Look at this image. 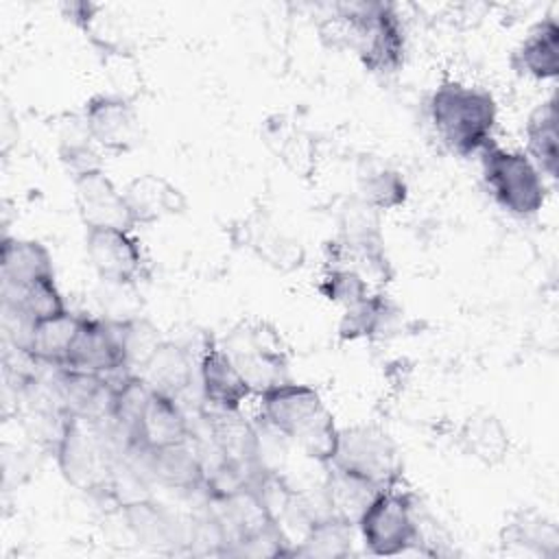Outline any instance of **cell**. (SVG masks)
Instances as JSON below:
<instances>
[{"mask_svg":"<svg viewBox=\"0 0 559 559\" xmlns=\"http://www.w3.org/2000/svg\"><path fill=\"white\" fill-rule=\"evenodd\" d=\"M61 369L96 373L105 378L118 376L122 371L129 373L122 343V319L81 317V325Z\"/></svg>","mask_w":559,"mask_h":559,"instance_id":"cell-10","label":"cell"},{"mask_svg":"<svg viewBox=\"0 0 559 559\" xmlns=\"http://www.w3.org/2000/svg\"><path fill=\"white\" fill-rule=\"evenodd\" d=\"M122 192L135 227L151 225L168 216H179L188 207L186 194L173 181L153 173L133 177Z\"/></svg>","mask_w":559,"mask_h":559,"instance_id":"cell-15","label":"cell"},{"mask_svg":"<svg viewBox=\"0 0 559 559\" xmlns=\"http://www.w3.org/2000/svg\"><path fill=\"white\" fill-rule=\"evenodd\" d=\"M59 157H61V162L66 164V168L70 170L72 177L79 175V173H85V170L100 168V155L96 151V144L87 135L85 124L81 127L79 133H70V135L61 138Z\"/></svg>","mask_w":559,"mask_h":559,"instance_id":"cell-34","label":"cell"},{"mask_svg":"<svg viewBox=\"0 0 559 559\" xmlns=\"http://www.w3.org/2000/svg\"><path fill=\"white\" fill-rule=\"evenodd\" d=\"M325 467H328V478L323 485V496H325L328 515L341 518L356 526L358 518L369 507V502L376 498L378 489H373L371 485H367L341 469H334L330 465H325Z\"/></svg>","mask_w":559,"mask_h":559,"instance_id":"cell-27","label":"cell"},{"mask_svg":"<svg viewBox=\"0 0 559 559\" xmlns=\"http://www.w3.org/2000/svg\"><path fill=\"white\" fill-rule=\"evenodd\" d=\"M262 419L271 430L297 443L308 456L325 463L336 439V424L319 391L284 380L260 393Z\"/></svg>","mask_w":559,"mask_h":559,"instance_id":"cell-4","label":"cell"},{"mask_svg":"<svg viewBox=\"0 0 559 559\" xmlns=\"http://www.w3.org/2000/svg\"><path fill=\"white\" fill-rule=\"evenodd\" d=\"M266 142L271 144V148L275 151V155L295 173H308L310 164H312V138L286 122L284 118L277 116V122H269L266 124Z\"/></svg>","mask_w":559,"mask_h":559,"instance_id":"cell-31","label":"cell"},{"mask_svg":"<svg viewBox=\"0 0 559 559\" xmlns=\"http://www.w3.org/2000/svg\"><path fill=\"white\" fill-rule=\"evenodd\" d=\"M109 421L66 413L57 437V465L63 478L85 493H114L122 448H116Z\"/></svg>","mask_w":559,"mask_h":559,"instance_id":"cell-3","label":"cell"},{"mask_svg":"<svg viewBox=\"0 0 559 559\" xmlns=\"http://www.w3.org/2000/svg\"><path fill=\"white\" fill-rule=\"evenodd\" d=\"M0 275H2V290L22 288L33 282L55 277L52 255L37 240L4 238L2 240V258H0Z\"/></svg>","mask_w":559,"mask_h":559,"instance_id":"cell-21","label":"cell"},{"mask_svg":"<svg viewBox=\"0 0 559 559\" xmlns=\"http://www.w3.org/2000/svg\"><path fill=\"white\" fill-rule=\"evenodd\" d=\"M319 293L332 301V304H341L345 308L358 304L360 299H365L369 293V282L345 266H328V271L323 273L321 282H319Z\"/></svg>","mask_w":559,"mask_h":559,"instance_id":"cell-33","label":"cell"},{"mask_svg":"<svg viewBox=\"0 0 559 559\" xmlns=\"http://www.w3.org/2000/svg\"><path fill=\"white\" fill-rule=\"evenodd\" d=\"M74 203L85 229L92 227H116L133 231L135 223L127 205L124 192L107 177L103 168L85 170L72 177Z\"/></svg>","mask_w":559,"mask_h":559,"instance_id":"cell-13","label":"cell"},{"mask_svg":"<svg viewBox=\"0 0 559 559\" xmlns=\"http://www.w3.org/2000/svg\"><path fill=\"white\" fill-rule=\"evenodd\" d=\"M461 441L472 456H476L485 463L502 461V456L507 454V448H509V437H507V430L502 428L500 419L493 415H487V413L467 417V421L463 424V430H461Z\"/></svg>","mask_w":559,"mask_h":559,"instance_id":"cell-30","label":"cell"},{"mask_svg":"<svg viewBox=\"0 0 559 559\" xmlns=\"http://www.w3.org/2000/svg\"><path fill=\"white\" fill-rule=\"evenodd\" d=\"M382 491L402 480V452L395 439L378 426L338 428L330 459L323 463Z\"/></svg>","mask_w":559,"mask_h":559,"instance_id":"cell-5","label":"cell"},{"mask_svg":"<svg viewBox=\"0 0 559 559\" xmlns=\"http://www.w3.org/2000/svg\"><path fill=\"white\" fill-rule=\"evenodd\" d=\"M85 253L105 284L133 286L144 273V253L133 231L116 227L85 229Z\"/></svg>","mask_w":559,"mask_h":559,"instance_id":"cell-11","label":"cell"},{"mask_svg":"<svg viewBox=\"0 0 559 559\" xmlns=\"http://www.w3.org/2000/svg\"><path fill=\"white\" fill-rule=\"evenodd\" d=\"M408 186L400 170L369 162L358 170V201L369 205L376 212L397 210L406 203Z\"/></svg>","mask_w":559,"mask_h":559,"instance_id":"cell-26","label":"cell"},{"mask_svg":"<svg viewBox=\"0 0 559 559\" xmlns=\"http://www.w3.org/2000/svg\"><path fill=\"white\" fill-rule=\"evenodd\" d=\"M502 546L537 557H557L559 528L544 513L518 511L502 528Z\"/></svg>","mask_w":559,"mask_h":559,"instance_id":"cell-24","label":"cell"},{"mask_svg":"<svg viewBox=\"0 0 559 559\" xmlns=\"http://www.w3.org/2000/svg\"><path fill=\"white\" fill-rule=\"evenodd\" d=\"M511 66L518 74L537 81L557 79L559 74V24L555 17L537 22L511 55Z\"/></svg>","mask_w":559,"mask_h":559,"instance_id":"cell-20","label":"cell"},{"mask_svg":"<svg viewBox=\"0 0 559 559\" xmlns=\"http://www.w3.org/2000/svg\"><path fill=\"white\" fill-rule=\"evenodd\" d=\"M526 135V155L539 168L542 175H548L552 181L559 179V111L557 96L539 103L524 127Z\"/></svg>","mask_w":559,"mask_h":559,"instance_id":"cell-22","label":"cell"},{"mask_svg":"<svg viewBox=\"0 0 559 559\" xmlns=\"http://www.w3.org/2000/svg\"><path fill=\"white\" fill-rule=\"evenodd\" d=\"M79 325L81 317L66 310L61 314L33 323L26 330V338L20 343V347L33 362H44L48 367L61 369L66 365Z\"/></svg>","mask_w":559,"mask_h":559,"instance_id":"cell-19","label":"cell"},{"mask_svg":"<svg viewBox=\"0 0 559 559\" xmlns=\"http://www.w3.org/2000/svg\"><path fill=\"white\" fill-rule=\"evenodd\" d=\"M354 524L334 518V515H321L314 518L304 533V539L299 546L293 548L290 555L297 557H345L352 552L354 542Z\"/></svg>","mask_w":559,"mask_h":559,"instance_id":"cell-28","label":"cell"},{"mask_svg":"<svg viewBox=\"0 0 559 559\" xmlns=\"http://www.w3.org/2000/svg\"><path fill=\"white\" fill-rule=\"evenodd\" d=\"M83 124L92 142L109 153H127L140 142V116L131 98L96 94L85 103Z\"/></svg>","mask_w":559,"mask_h":559,"instance_id":"cell-12","label":"cell"},{"mask_svg":"<svg viewBox=\"0 0 559 559\" xmlns=\"http://www.w3.org/2000/svg\"><path fill=\"white\" fill-rule=\"evenodd\" d=\"M223 347L231 356L234 365L245 376L253 393L260 395L266 389L288 380V362L286 352L282 349V341L264 323H242V328L234 330L227 336Z\"/></svg>","mask_w":559,"mask_h":559,"instance_id":"cell-9","label":"cell"},{"mask_svg":"<svg viewBox=\"0 0 559 559\" xmlns=\"http://www.w3.org/2000/svg\"><path fill=\"white\" fill-rule=\"evenodd\" d=\"M478 157L483 183L500 210L518 218H531L544 207L546 183L526 153L491 142Z\"/></svg>","mask_w":559,"mask_h":559,"instance_id":"cell-6","label":"cell"},{"mask_svg":"<svg viewBox=\"0 0 559 559\" xmlns=\"http://www.w3.org/2000/svg\"><path fill=\"white\" fill-rule=\"evenodd\" d=\"M192 439V428L175 397L151 391V400L138 426L135 443L127 452H148Z\"/></svg>","mask_w":559,"mask_h":559,"instance_id":"cell-16","label":"cell"},{"mask_svg":"<svg viewBox=\"0 0 559 559\" xmlns=\"http://www.w3.org/2000/svg\"><path fill=\"white\" fill-rule=\"evenodd\" d=\"M122 513L127 520V526L133 531V535L151 546H166L175 544V520L155 504L148 496L138 498L122 504Z\"/></svg>","mask_w":559,"mask_h":559,"instance_id":"cell-29","label":"cell"},{"mask_svg":"<svg viewBox=\"0 0 559 559\" xmlns=\"http://www.w3.org/2000/svg\"><path fill=\"white\" fill-rule=\"evenodd\" d=\"M356 531L367 552L378 557L404 555L421 544V524L415 500L395 487L382 489L362 511Z\"/></svg>","mask_w":559,"mask_h":559,"instance_id":"cell-7","label":"cell"},{"mask_svg":"<svg viewBox=\"0 0 559 559\" xmlns=\"http://www.w3.org/2000/svg\"><path fill=\"white\" fill-rule=\"evenodd\" d=\"M402 319V308L386 295L373 293L360 299L358 304L345 308V314L338 323L341 341H358V338H386L395 334Z\"/></svg>","mask_w":559,"mask_h":559,"instance_id":"cell-18","label":"cell"},{"mask_svg":"<svg viewBox=\"0 0 559 559\" xmlns=\"http://www.w3.org/2000/svg\"><path fill=\"white\" fill-rule=\"evenodd\" d=\"M138 376L153 391L177 400L194 382V367L183 347L162 341Z\"/></svg>","mask_w":559,"mask_h":559,"instance_id":"cell-23","label":"cell"},{"mask_svg":"<svg viewBox=\"0 0 559 559\" xmlns=\"http://www.w3.org/2000/svg\"><path fill=\"white\" fill-rule=\"evenodd\" d=\"M4 308L17 317V321L28 330L33 323L50 319L66 312V301L57 288L55 277L33 282L22 288L2 290Z\"/></svg>","mask_w":559,"mask_h":559,"instance_id":"cell-25","label":"cell"},{"mask_svg":"<svg viewBox=\"0 0 559 559\" xmlns=\"http://www.w3.org/2000/svg\"><path fill=\"white\" fill-rule=\"evenodd\" d=\"M199 382L203 400L218 411H240L253 393L231 356L216 341H207L199 358Z\"/></svg>","mask_w":559,"mask_h":559,"instance_id":"cell-14","label":"cell"},{"mask_svg":"<svg viewBox=\"0 0 559 559\" xmlns=\"http://www.w3.org/2000/svg\"><path fill=\"white\" fill-rule=\"evenodd\" d=\"M332 44L347 46L373 74H395L406 55L404 24L391 2L362 0L334 7Z\"/></svg>","mask_w":559,"mask_h":559,"instance_id":"cell-1","label":"cell"},{"mask_svg":"<svg viewBox=\"0 0 559 559\" xmlns=\"http://www.w3.org/2000/svg\"><path fill=\"white\" fill-rule=\"evenodd\" d=\"M251 238H249V247L271 266L282 269V271H290L295 266H301L304 260V249L299 247L297 240L286 238L284 234H277L273 229H266L262 225L251 229Z\"/></svg>","mask_w":559,"mask_h":559,"instance_id":"cell-32","label":"cell"},{"mask_svg":"<svg viewBox=\"0 0 559 559\" xmlns=\"http://www.w3.org/2000/svg\"><path fill=\"white\" fill-rule=\"evenodd\" d=\"M428 118L450 153L472 157L493 142L498 105L487 90L445 79L428 98Z\"/></svg>","mask_w":559,"mask_h":559,"instance_id":"cell-2","label":"cell"},{"mask_svg":"<svg viewBox=\"0 0 559 559\" xmlns=\"http://www.w3.org/2000/svg\"><path fill=\"white\" fill-rule=\"evenodd\" d=\"M328 264L345 266L360 273L367 282L386 284L393 275L384 251L378 212L356 201L343 212L338 236L328 242Z\"/></svg>","mask_w":559,"mask_h":559,"instance_id":"cell-8","label":"cell"},{"mask_svg":"<svg viewBox=\"0 0 559 559\" xmlns=\"http://www.w3.org/2000/svg\"><path fill=\"white\" fill-rule=\"evenodd\" d=\"M192 439L175 445H166L159 450L142 452L146 472L164 487L179 489V491H197L205 487L207 474L205 463L194 445Z\"/></svg>","mask_w":559,"mask_h":559,"instance_id":"cell-17","label":"cell"}]
</instances>
